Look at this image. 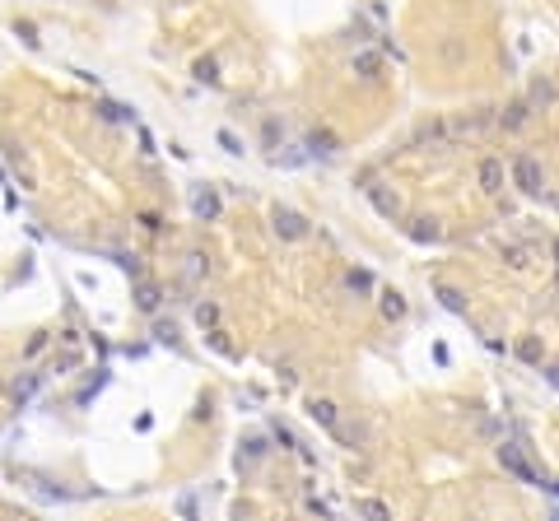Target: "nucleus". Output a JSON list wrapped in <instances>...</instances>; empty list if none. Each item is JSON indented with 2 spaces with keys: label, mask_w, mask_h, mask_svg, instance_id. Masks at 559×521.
I'll return each instance as SVG.
<instances>
[{
  "label": "nucleus",
  "mask_w": 559,
  "mask_h": 521,
  "mask_svg": "<svg viewBox=\"0 0 559 521\" xmlns=\"http://www.w3.org/2000/svg\"><path fill=\"white\" fill-rule=\"evenodd\" d=\"M512 182H517L522 196H541L545 172H541V163H536V154H517V158H512Z\"/></svg>",
  "instance_id": "obj_1"
},
{
  "label": "nucleus",
  "mask_w": 559,
  "mask_h": 521,
  "mask_svg": "<svg viewBox=\"0 0 559 521\" xmlns=\"http://www.w3.org/2000/svg\"><path fill=\"white\" fill-rule=\"evenodd\" d=\"M308 419H312V424H322L326 433H336V438H345V433H341V410H336L331 400L312 396V400H308Z\"/></svg>",
  "instance_id": "obj_2"
},
{
  "label": "nucleus",
  "mask_w": 559,
  "mask_h": 521,
  "mask_svg": "<svg viewBox=\"0 0 559 521\" xmlns=\"http://www.w3.org/2000/svg\"><path fill=\"white\" fill-rule=\"evenodd\" d=\"M499 461H503V470H508V475H517L522 484H541V475H536L527 461H522V452H517V447L503 443V447H499Z\"/></svg>",
  "instance_id": "obj_3"
},
{
  "label": "nucleus",
  "mask_w": 559,
  "mask_h": 521,
  "mask_svg": "<svg viewBox=\"0 0 559 521\" xmlns=\"http://www.w3.org/2000/svg\"><path fill=\"white\" fill-rule=\"evenodd\" d=\"M480 191L485 196H499V191H503V163H499V158H485L480 163Z\"/></svg>",
  "instance_id": "obj_4"
},
{
  "label": "nucleus",
  "mask_w": 559,
  "mask_h": 521,
  "mask_svg": "<svg viewBox=\"0 0 559 521\" xmlns=\"http://www.w3.org/2000/svg\"><path fill=\"white\" fill-rule=\"evenodd\" d=\"M275 229L284 233V238H303V233H308V219L294 215V210H275Z\"/></svg>",
  "instance_id": "obj_5"
},
{
  "label": "nucleus",
  "mask_w": 559,
  "mask_h": 521,
  "mask_svg": "<svg viewBox=\"0 0 559 521\" xmlns=\"http://www.w3.org/2000/svg\"><path fill=\"white\" fill-rule=\"evenodd\" d=\"M355 512L364 521H391V507L382 498H355Z\"/></svg>",
  "instance_id": "obj_6"
},
{
  "label": "nucleus",
  "mask_w": 559,
  "mask_h": 521,
  "mask_svg": "<svg viewBox=\"0 0 559 521\" xmlns=\"http://www.w3.org/2000/svg\"><path fill=\"white\" fill-rule=\"evenodd\" d=\"M368 196H373V205H378V215H387V219L401 215V200L391 196V191H382V186H368Z\"/></svg>",
  "instance_id": "obj_7"
},
{
  "label": "nucleus",
  "mask_w": 559,
  "mask_h": 521,
  "mask_svg": "<svg viewBox=\"0 0 559 521\" xmlns=\"http://www.w3.org/2000/svg\"><path fill=\"white\" fill-rule=\"evenodd\" d=\"M527 117H531L527 103H512V108H503V117H499V122H503V131H517V126H527Z\"/></svg>",
  "instance_id": "obj_8"
},
{
  "label": "nucleus",
  "mask_w": 559,
  "mask_h": 521,
  "mask_svg": "<svg viewBox=\"0 0 559 521\" xmlns=\"http://www.w3.org/2000/svg\"><path fill=\"white\" fill-rule=\"evenodd\" d=\"M382 317H387V322H401V317H405V298L396 289L382 293Z\"/></svg>",
  "instance_id": "obj_9"
},
{
  "label": "nucleus",
  "mask_w": 559,
  "mask_h": 521,
  "mask_svg": "<svg viewBox=\"0 0 559 521\" xmlns=\"http://www.w3.org/2000/svg\"><path fill=\"white\" fill-rule=\"evenodd\" d=\"M410 238H415V242H438V238H443V229H438L434 219H419L415 229H410Z\"/></svg>",
  "instance_id": "obj_10"
},
{
  "label": "nucleus",
  "mask_w": 559,
  "mask_h": 521,
  "mask_svg": "<svg viewBox=\"0 0 559 521\" xmlns=\"http://www.w3.org/2000/svg\"><path fill=\"white\" fill-rule=\"evenodd\" d=\"M159 298H163V293H159L154 284H140V289H136V307H140V312H154Z\"/></svg>",
  "instance_id": "obj_11"
},
{
  "label": "nucleus",
  "mask_w": 559,
  "mask_h": 521,
  "mask_svg": "<svg viewBox=\"0 0 559 521\" xmlns=\"http://www.w3.org/2000/svg\"><path fill=\"white\" fill-rule=\"evenodd\" d=\"M196 215H201V219L219 215V196H215V191H201V196H196Z\"/></svg>",
  "instance_id": "obj_12"
},
{
  "label": "nucleus",
  "mask_w": 559,
  "mask_h": 521,
  "mask_svg": "<svg viewBox=\"0 0 559 521\" xmlns=\"http://www.w3.org/2000/svg\"><path fill=\"white\" fill-rule=\"evenodd\" d=\"M517 358H522V363H531V368H536V363H541V345H536V340H522V345H517Z\"/></svg>",
  "instance_id": "obj_13"
},
{
  "label": "nucleus",
  "mask_w": 559,
  "mask_h": 521,
  "mask_svg": "<svg viewBox=\"0 0 559 521\" xmlns=\"http://www.w3.org/2000/svg\"><path fill=\"white\" fill-rule=\"evenodd\" d=\"M438 298H443V307H448V312H466V298L457 289H438Z\"/></svg>",
  "instance_id": "obj_14"
},
{
  "label": "nucleus",
  "mask_w": 559,
  "mask_h": 521,
  "mask_svg": "<svg viewBox=\"0 0 559 521\" xmlns=\"http://www.w3.org/2000/svg\"><path fill=\"white\" fill-rule=\"evenodd\" d=\"M308 149L312 154H336V140L331 135H308Z\"/></svg>",
  "instance_id": "obj_15"
},
{
  "label": "nucleus",
  "mask_w": 559,
  "mask_h": 521,
  "mask_svg": "<svg viewBox=\"0 0 559 521\" xmlns=\"http://www.w3.org/2000/svg\"><path fill=\"white\" fill-rule=\"evenodd\" d=\"M355 70H359L364 79H373V70H378V56H368V51H364V56L355 61Z\"/></svg>",
  "instance_id": "obj_16"
},
{
  "label": "nucleus",
  "mask_w": 559,
  "mask_h": 521,
  "mask_svg": "<svg viewBox=\"0 0 559 521\" xmlns=\"http://www.w3.org/2000/svg\"><path fill=\"white\" fill-rule=\"evenodd\" d=\"M503 256H508V265H517V270H522V265H527V247H508Z\"/></svg>",
  "instance_id": "obj_17"
},
{
  "label": "nucleus",
  "mask_w": 559,
  "mask_h": 521,
  "mask_svg": "<svg viewBox=\"0 0 559 521\" xmlns=\"http://www.w3.org/2000/svg\"><path fill=\"white\" fill-rule=\"evenodd\" d=\"M219 144H224L229 154H243V144H238V135H229V131H219Z\"/></svg>",
  "instance_id": "obj_18"
},
{
  "label": "nucleus",
  "mask_w": 559,
  "mask_h": 521,
  "mask_svg": "<svg viewBox=\"0 0 559 521\" xmlns=\"http://www.w3.org/2000/svg\"><path fill=\"white\" fill-rule=\"evenodd\" d=\"M196 75H201L205 84H215V61H201V65H196Z\"/></svg>",
  "instance_id": "obj_19"
},
{
  "label": "nucleus",
  "mask_w": 559,
  "mask_h": 521,
  "mask_svg": "<svg viewBox=\"0 0 559 521\" xmlns=\"http://www.w3.org/2000/svg\"><path fill=\"white\" fill-rule=\"evenodd\" d=\"M196 317H201V326H215V307L201 303V307H196Z\"/></svg>",
  "instance_id": "obj_20"
},
{
  "label": "nucleus",
  "mask_w": 559,
  "mask_h": 521,
  "mask_svg": "<svg viewBox=\"0 0 559 521\" xmlns=\"http://www.w3.org/2000/svg\"><path fill=\"white\" fill-rule=\"evenodd\" d=\"M117 265H122V270H131V275H140V256H117Z\"/></svg>",
  "instance_id": "obj_21"
},
{
  "label": "nucleus",
  "mask_w": 559,
  "mask_h": 521,
  "mask_svg": "<svg viewBox=\"0 0 559 521\" xmlns=\"http://www.w3.org/2000/svg\"><path fill=\"white\" fill-rule=\"evenodd\" d=\"M555 256H559V242H555Z\"/></svg>",
  "instance_id": "obj_22"
}]
</instances>
